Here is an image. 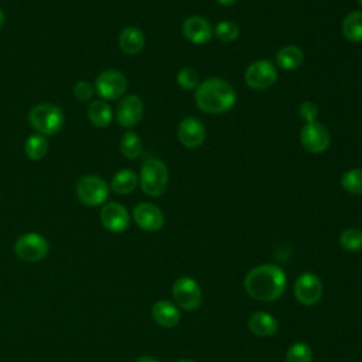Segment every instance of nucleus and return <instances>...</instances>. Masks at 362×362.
<instances>
[{
  "instance_id": "f257e3e1",
  "label": "nucleus",
  "mask_w": 362,
  "mask_h": 362,
  "mask_svg": "<svg viewBox=\"0 0 362 362\" xmlns=\"http://www.w3.org/2000/svg\"><path fill=\"white\" fill-rule=\"evenodd\" d=\"M286 273L273 263L253 267L245 277L243 286L252 298L260 301H273L286 290Z\"/></svg>"
},
{
  "instance_id": "f03ea898",
  "label": "nucleus",
  "mask_w": 362,
  "mask_h": 362,
  "mask_svg": "<svg viewBox=\"0 0 362 362\" xmlns=\"http://www.w3.org/2000/svg\"><path fill=\"white\" fill-rule=\"evenodd\" d=\"M195 103L204 113H225L235 106L236 92L225 79L209 78L195 89Z\"/></svg>"
},
{
  "instance_id": "7ed1b4c3",
  "label": "nucleus",
  "mask_w": 362,
  "mask_h": 362,
  "mask_svg": "<svg viewBox=\"0 0 362 362\" xmlns=\"http://www.w3.org/2000/svg\"><path fill=\"white\" fill-rule=\"evenodd\" d=\"M139 182L141 191L148 197H160L167 189L168 184V170L163 160L150 157L147 158L139 175Z\"/></svg>"
},
{
  "instance_id": "20e7f679",
  "label": "nucleus",
  "mask_w": 362,
  "mask_h": 362,
  "mask_svg": "<svg viewBox=\"0 0 362 362\" xmlns=\"http://www.w3.org/2000/svg\"><path fill=\"white\" fill-rule=\"evenodd\" d=\"M28 122L40 134L51 136L64 126V112L57 105L40 103L30 110Z\"/></svg>"
},
{
  "instance_id": "39448f33",
  "label": "nucleus",
  "mask_w": 362,
  "mask_h": 362,
  "mask_svg": "<svg viewBox=\"0 0 362 362\" xmlns=\"http://www.w3.org/2000/svg\"><path fill=\"white\" fill-rule=\"evenodd\" d=\"M76 197L88 206H98L109 197V187L98 175H83L76 182Z\"/></svg>"
},
{
  "instance_id": "423d86ee",
  "label": "nucleus",
  "mask_w": 362,
  "mask_h": 362,
  "mask_svg": "<svg viewBox=\"0 0 362 362\" xmlns=\"http://www.w3.org/2000/svg\"><path fill=\"white\" fill-rule=\"evenodd\" d=\"M14 252L17 257L24 262H28V263L40 262L48 253V242L42 235L37 232H30V233L21 235L16 240Z\"/></svg>"
},
{
  "instance_id": "0eeeda50",
  "label": "nucleus",
  "mask_w": 362,
  "mask_h": 362,
  "mask_svg": "<svg viewBox=\"0 0 362 362\" xmlns=\"http://www.w3.org/2000/svg\"><path fill=\"white\" fill-rule=\"evenodd\" d=\"M277 81L276 65L269 59H257L245 71V82L249 88L263 90Z\"/></svg>"
},
{
  "instance_id": "6e6552de",
  "label": "nucleus",
  "mask_w": 362,
  "mask_h": 362,
  "mask_svg": "<svg viewBox=\"0 0 362 362\" xmlns=\"http://www.w3.org/2000/svg\"><path fill=\"white\" fill-rule=\"evenodd\" d=\"M300 143L308 153L321 154L329 147L331 134L328 129L318 122L305 123L300 130Z\"/></svg>"
},
{
  "instance_id": "1a4fd4ad",
  "label": "nucleus",
  "mask_w": 362,
  "mask_h": 362,
  "mask_svg": "<svg viewBox=\"0 0 362 362\" xmlns=\"http://www.w3.org/2000/svg\"><path fill=\"white\" fill-rule=\"evenodd\" d=\"M175 304L187 311L197 310L201 304V287L191 277H180L175 280L171 288Z\"/></svg>"
},
{
  "instance_id": "9d476101",
  "label": "nucleus",
  "mask_w": 362,
  "mask_h": 362,
  "mask_svg": "<svg viewBox=\"0 0 362 362\" xmlns=\"http://www.w3.org/2000/svg\"><path fill=\"white\" fill-rule=\"evenodd\" d=\"M96 93L106 100H116L124 95L127 88L126 76L116 69H106L99 74L95 82Z\"/></svg>"
},
{
  "instance_id": "9b49d317",
  "label": "nucleus",
  "mask_w": 362,
  "mask_h": 362,
  "mask_svg": "<svg viewBox=\"0 0 362 362\" xmlns=\"http://www.w3.org/2000/svg\"><path fill=\"white\" fill-rule=\"evenodd\" d=\"M294 296L303 305H314L322 297V283L311 272L300 274L294 283Z\"/></svg>"
},
{
  "instance_id": "f8f14e48",
  "label": "nucleus",
  "mask_w": 362,
  "mask_h": 362,
  "mask_svg": "<svg viewBox=\"0 0 362 362\" xmlns=\"http://www.w3.org/2000/svg\"><path fill=\"white\" fill-rule=\"evenodd\" d=\"M177 134H178L180 143L187 148L199 147L205 141V137H206L204 123L194 116L184 117L180 122Z\"/></svg>"
},
{
  "instance_id": "ddd939ff",
  "label": "nucleus",
  "mask_w": 362,
  "mask_h": 362,
  "mask_svg": "<svg viewBox=\"0 0 362 362\" xmlns=\"http://www.w3.org/2000/svg\"><path fill=\"white\" fill-rule=\"evenodd\" d=\"M133 221L143 230L157 232L164 225V215L157 205L151 202H140L133 209Z\"/></svg>"
},
{
  "instance_id": "4468645a",
  "label": "nucleus",
  "mask_w": 362,
  "mask_h": 362,
  "mask_svg": "<svg viewBox=\"0 0 362 362\" xmlns=\"http://www.w3.org/2000/svg\"><path fill=\"white\" fill-rule=\"evenodd\" d=\"M181 31L182 35L195 45L206 44L214 35V28L211 23L202 16L187 17L181 25Z\"/></svg>"
},
{
  "instance_id": "2eb2a0df",
  "label": "nucleus",
  "mask_w": 362,
  "mask_h": 362,
  "mask_svg": "<svg viewBox=\"0 0 362 362\" xmlns=\"http://www.w3.org/2000/svg\"><path fill=\"white\" fill-rule=\"evenodd\" d=\"M144 115V103L137 95H129L120 100L116 109V120L123 127L136 126Z\"/></svg>"
},
{
  "instance_id": "dca6fc26",
  "label": "nucleus",
  "mask_w": 362,
  "mask_h": 362,
  "mask_svg": "<svg viewBox=\"0 0 362 362\" xmlns=\"http://www.w3.org/2000/svg\"><path fill=\"white\" fill-rule=\"evenodd\" d=\"M102 225L115 233H120L127 229L130 216L127 209L119 202H109L100 209Z\"/></svg>"
},
{
  "instance_id": "f3484780",
  "label": "nucleus",
  "mask_w": 362,
  "mask_h": 362,
  "mask_svg": "<svg viewBox=\"0 0 362 362\" xmlns=\"http://www.w3.org/2000/svg\"><path fill=\"white\" fill-rule=\"evenodd\" d=\"M151 317L160 327L164 328L175 327L181 318L178 307L167 300H160L154 303L151 308Z\"/></svg>"
},
{
  "instance_id": "a211bd4d",
  "label": "nucleus",
  "mask_w": 362,
  "mask_h": 362,
  "mask_svg": "<svg viewBox=\"0 0 362 362\" xmlns=\"http://www.w3.org/2000/svg\"><path fill=\"white\" fill-rule=\"evenodd\" d=\"M247 327H249L250 332L257 337H272L279 329V324H277L276 318L266 311L253 313L249 317Z\"/></svg>"
},
{
  "instance_id": "6ab92c4d",
  "label": "nucleus",
  "mask_w": 362,
  "mask_h": 362,
  "mask_svg": "<svg viewBox=\"0 0 362 362\" xmlns=\"http://www.w3.org/2000/svg\"><path fill=\"white\" fill-rule=\"evenodd\" d=\"M144 34L137 27H124L119 34V47L127 55L139 54L144 47Z\"/></svg>"
},
{
  "instance_id": "aec40b11",
  "label": "nucleus",
  "mask_w": 362,
  "mask_h": 362,
  "mask_svg": "<svg viewBox=\"0 0 362 362\" xmlns=\"http://www.w3.org/2000/svg\"><path fill=\"white\" fill-rule=\"evenodd\" d=\"M304 61V52L297 45H284L276 54V64L284 71L297 69Z\"/></svg>"
},
{
  "instance_id": "412c9836",
  "label": "nucleus",
  "mask_w": 362,
  "mask_h": 362,
  "mask_svg": "<svg viewBox=\"0 0 362 362\" xmlns=\"http://www.w3.org/2000/svg\"><path fill=\"white\" fill-rule=\"evenodd\" d=\"M137 184H139L137 174L130 168H123L113 175L110 181V188L119 195H126L134 191Z\"/></svg>"
},
{
  "instance_id": "4be33fe9",
  "label": "nucleus",
  "mask_w": 362,
  "mask_h": 362,
  "mask_svg": "<svg viewBox=\"0 0 362 362\" xmlns=\"http://www.w3.org/2000/svg\"><path fill=\"white\" fill-rule=\"evenodd\" d=\"M342 35L351 42H362V11H351L342 20Z\"/></svg>"
},
{
  "instance_id": "5701e85b",
  "label": "nucleus",
  "mask_w": 362,
  "mask_h": 362,
  "mask_svg": "<svg viewBox=\"0 0 362 362\" xmlns=\"http://www.w3.org/2000/svg\"><path fill=\"white\" fill-rule=\"evenodd\" d=\"M112 109L103 100H95L88 109V117L96 127H106L112 122Z\"/></svg>"
},
{
  "instance_id": "b1692460",
  "label": "nucleus",
  "mask_w": 362,
  "mask_h": 362,
  "mask_svg": "<svg viewBox=\"0 0 362 362\" xmlns=\"http://www.w3.org/2000/svg\"><path fill=\"white\" fill-rule=\"evenodd\" d=\"M141 139L137 133L127 130L120 139V151L126 158H137L141 154Z\"/></svg>"
},
{
  "instance_id": "393cba45",
  "label": "nucleus",
  "mask_w": 362,
  "mask_h": 362,
  "mask_svg": "<svg viewBox=\"0 0 362 362\" xmlns=\"http://www.w3.org/2000/svg\"><path fill=\"white\" fill-rule=\"evenodd\" d=\"M24 151L31 160H41L48 151V141L44 134H33L25 140Z\"/></svg>"
},
{
  "instance_id": "a878e982",
  "label": "nucleus",
  "mask_w": 362,
  "mask_h": 362,
  "mask_svg": "<svg viewBox=\"0 0 362 362\" xmlns=\"http://www.w3.org/2000/svg\"><path fill=\"white\" fill-rule=\"evenodd\" d=\"M338 240L344 250L359 252V250H362V229L346 228L339 233Z\"/></svg>"
},
{
  "instance_id": "bb28decb",
  "label": "nucleus",
  "mask_w": 362,
  "mask_h": 362,
  "mask_svg": "<svg viewBox=\"0 0 362 362\" xmlns=\"http://www.w3.org/2000/svg\"><path fill=\"white\" fill-rule=\"evenodd\" d=\"M341 187L352 195H361L362 194V168H351L345 171L341 177Z\"/></svg>"
},
{
  "instance_id": "cd10ccee",
  "label": "nucleus",
  "mask_w": 362,
  "mask_h": 362,
  "mask_svg": "<svg viewBox=\"0 0 362 362\" xmlns=\"http://www.w3.org/2000/svg\"><path fill=\"white\" fill-rule=\"evenodd\" d=\"M313 351L305 342H294L286 352V362H311Z\"/></svg>"
},
{
  "instance_id": "c85d7f7f",
  "label": "nucleus",
  "mask_w": 362,
  "mask_h": 362,
  "mask_svg": "<svg viewBox=\"0 0 362 362\" xmlns=\"http://www.w3.org/2000/svg\"><path fill=\"white\" fill-rule=\"evenodd\" d=\"M214 35L222 42H232L239 37V27L235 21L223 20L214 27Z\"/></svg>"
},
{
  "instance_id": "c756f323",
  "label": "nucleus",
  "mask_w": 362,
  "mask_h": 362,
  "mask_svg": "<svg viewBox=\"0 0 362 362\" xmlns=\"http://www.w3.org/2000/svg\"><path fill=\"white\" fill-rule=\"evenodd\" d=\"M175 81L178 83L180 88L185 89V90H191V89H197L199 82V74L189 66L181 68L175 76Z\"/></svg>"
},
{
  "instance_id": "7c9ffc66",
  "label": "nucleus",
  "mask_w": 362,
  "mask_h": 362,
  "mask_svg": "<svg viewBox=\"0 0 362 362\" xmlns=\"http://www.w3.org/2000/svg\"><path fill=\"white\" fill-rule=\"evenodd\" d=\"M298 115L305 122V123H313V122H317V117L320 115V109L318 106L311 102V100H305L298 107Z\"/></svg>"
},
{
  "instance_id": "2f4dec72",
  "label": "nucleus",
  "mask_w": 362,
  "mask_h": 362,
  "mask_svg": "<svg viewBox=\"0 0 362 362\" xmlns=\"http://www.w3.org/2000/svg\"><path fill=\"white\" fill-rule=\"evenodd\" d=\"M95 93V89L90 82L88 81H79L74 86V95L78 100H89Z\"/></svg>"
},
{
  "instance_id": "473e14b6",
  "label": "nucleus",
  "mask_w": 362,
  "mask_h": 362,
  "mask_svg": "<svg viewBox=\"0 0 362 362\" xmlns=\"http://www.w3.org/2000/svg\"><path fill=\"white\" fill-rule=\"evenodd\" d=\"M236 1H238V0H216V3H218L219 6H223V7H230V6H233Z\"/></svg>"
},
{
  "instance_id": "72a5a7b5",
  "label": "nucleus",
  "mask_w": 362,
  "mask_h": 362,
  "mask_svg": "<svg viewBox=\"0 0 362 362\" xmlns=\"http://www.w3.org/2000/svg\"><path fill=\"white\" fill-rule=\"evenodd\" d=\"M134 362H161V361H158L156 358H151V356H141V358L136 359Z\"/></svg>"
},
{
  "instance_id": "f704fd0d",
  "label": "nucleus",
  "mask_w": 362,
  "mask_h": 362,
  "mask_svg": "<svg viewBox=\"0 0 362 362\" xmlns=\"http://www.w3.org/2000/svg\"><path fill=\"white\" fill-rule=\"evenodd\" d=\"M3 25H4V13H3V10L0 7V30L3 28Z\"/></svg>"
},
{
  "instance_id": "c9c22d12",
  "label": "nucleus",
  "mask_w": 362,
  "mask_h": 362,
  "mask_svg": "<svg viewBox=\"0 0 362 362\" xmlns=\"http://www.w3.org/2000/svg\"><path fill=\"white\" fill-rule=\"evenodd\" d=\"M175 362H194V361H191V359H178Z\"/></svg>"
},
{
  "instance_id": "e433bc0d",
  "label": "nucleus",
  "mask_w": 362,
  "mask_h": 362,
  "mask_svg": "<svg viewBox=\"0 0 362 362\" xmlns=\"http://www.w3.org/2000/svg\"><path fill=\"white\" fill-rule=\"evenodd\" d=\"M359 1V4H361V7H362V0H358Z\"/></svg>"
}]
</instances>
